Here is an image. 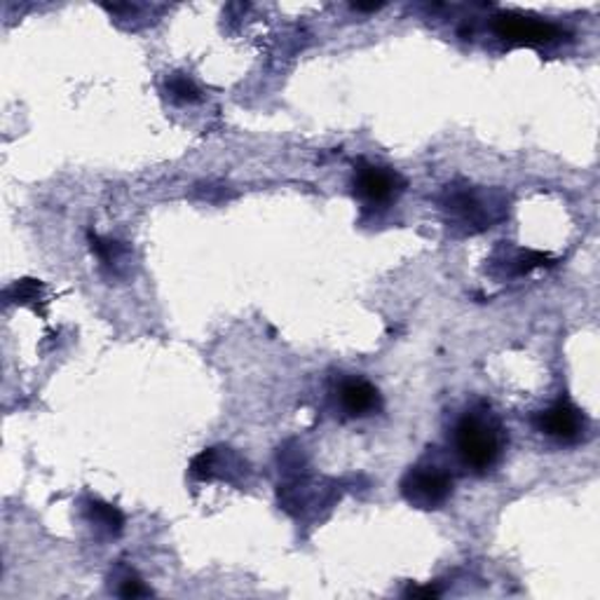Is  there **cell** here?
Wrapping results in <instances>:
<instances>
[{
	"mask_svg": "<svg viewBox=\"0 0 600 600\" xmlns=\"http://www.w3.org/2000/svg\"><path fill=\"white\" fill-rule=\"evenodd\" d=\"M507 448V429L502 420L488 407L464 411L453 429V450L464 470L484 476L498 467Z\"/></svg>",
	"mask_w": 600,
	"mask_h": 600,
	"instance_id": "obj_1",
	"label": "cell"
},
{
	"mask_svg": "<svg viewBox=\"0 0 600 600\" xmlns=\"http://www.w3.org/2000/svg\"><path fill=\"white\" fill-rule=\"evenodd\" d=\"M455 490V478L446 464L425 458L401 476L399 492L413 509L420 512H437Z\"/></svg>",
	"mask_w": 600,
	"mask_h": 600,
	"instance_id": "obj_2",
	"label": "cell"
},
{
	"mask_svg": "<svg viewBox=\"0 0 600 600\" xmlns=\"http://www.w3.org/2000/svg\"><path fill=\"white\" fill-rule=\"evenodd\" d=\"M352 188L354 198L364 207L383 209L399 200V195L407 190V178L397 170L385 167V164H371L362 160L354 167Z\"/></svg>",
	"mask_w": 600,
	"mask_h": 600,
	"instance_id": "obj_3",
	"label": "cell"
},
{
	"mask_svg": "<svg viewBox=\"0 0 600 600\" xmlns=\"http://www.w3.org/2000/svg\"><path fill=\"white\" fill-rule=\"evenodd\" d=\"M492 28L504 42L525 45V48H547V45L559 42L565 36L561 26L521 12L498 14L492 22Z\"/></svg>",
	"mask_w": 600,
	"mask_h": 600,
	"instance_id": "obj_4",
	"label": "cell"
},
{
	"mask_svg": "<svg viewBox=\"0 0 600 600\" xmlns=\"http://www.w3.org/2000/svg\"><path fill=\"white\" fill-rule=\"evenodd\" d=\"M443 209L448 212V216L453 218L455 223L464 225L470 233H478L490 228L492 221H498L502 216L498 204H488L486 207V198L478 190H474L472 186H448L443 192L441 200Z\"/></svg>",
	"mask_w": 600,
	"mask_h": 600,
	"instance_id": "obj_5",
	"label": "cell"
},
{
	"mask_svg": "<svg viewBox=\"0 0 600 600\" xmlns=\"http://www.w3.org/2000/svg\"><path fill=\"white\" fill-rule=\"evenodd\" d=\"M535 427L559 443H579L589 432V420L573 401H557L535 415Z\"/></svg>",
	"mask_w": 600,
	"mask_h": 600,
	"instance_id": "obj_6",
	"label": "cell"
},
{
	"mask_svg": "<svg viewBox=\"0 0 600 600\" xmlns=\"http://www.w3.org/2000/svg\"><path fill=\"white\" fill-rule=\"evenodd\" d=\"M249 474V462L237 455L233 448H207L190 462V476L198 482H228L239 484V478Z\"/></svg>",
	"mask_w": 600,
	"mask_h": 600,
	"instance_id": "obj_7",
	"label": "cell"
},
{
	"mask_svg": "<svg viewBox=\"0 0 600 600\" xmlns=\"http://www.w3.org/2000/svg\"><path fill=\"white\" fill-rule=\"evenodd\" d=\"M338 407L348 417H368L383 409L380 389L364 378H345L338 385Z\"/></svg>",
	"mask_w": 600,
	"mask_h": 600,
	"instance_id": "obj_8",
	"label": "cell"
},
{
	"mask_svg": "<svg viewBox=\"0 0 600 600\" xmlns=\"http://www.w3.org/2000/svg\"><path fill=\"white\" fill-rule=\"evenodd\" d=\"M87 523L92 525L95 533L101 537H120L125 530V514L115 504H109L97 498H89L83 504Z\"/></svg>",
	"mask_w": 600,
	"mask_h": 600,
	"instance_id": "obj_9",
	"label": "cell"
},
{
	"mask_svg": "<svg viewBox=\"0 0 600 600\" xmlns=\"http://www.w3.org/2000/svg\"><path fill=\"white\" fill-rule=\"evenodd\" d=\"M167 92L176 103H195L200 101V87L195 85L186 73H172L167 78Z\"/></svg>",
	"mask_w": 600,
	"mask_h": 600,
	"instance_id": "obj_10",
	"label": "cell"
},
{
	"mask_svg": "<svg viewBox=\"0 0 600 600\" xmlns=\"http://www.w3.org/2000/svg\"><path fill=\"white\" fill-rule=\"evenodd\" d=\"M551 261H553V259L549 257V253L525 249V251L514 253V257L509 259L507 267H509V273H512V275H528L530 270H535V267L551 265Z\"/></svg>",
	"mask_w": 600,
	"mask_h": 600,
	"instance_id": "obj_11",
	"label": "cell"
},
{
	"mask_svg": "<svg viewBox=\"0 0 600 600\" xmlns=\"http://www.w3.org/2000/svg\"><path fill=\"white\" fill-rule=\"evenodd\" d=\"M42 289H45L42 282H38V279H22V282L12 284V287L5 291V298L10 300V303L32 305L34 300H40Z\"/></svg>",
	"mask_w": 600,
	"mask_h": 600,
	"instance_id": "obj_12",
	"label": "cell"
},
{
	"mask_svg": "<svg viewBox=\"0 0 600 600\" xmlns=\"http://www.w3.org/2000/svg\"><path fill=\"white\" fill-rule=\"evenodd\" d=\"M153 591H150L143 579L137 577L134 573H125L123 579H120V589H117V596L123 598H143V596H150Z\"/></svg>",
	"mask_w": 600,
	"mask_h": 600,
	"instance_id": "obj_13",
	"label": "cell"
},
{
	"mask_svg": "<svg viewBox=\"0 0 600 600\" xmlns=\"http://www.w3.org/2000/svg\"><path fill=\"white\" fill-rule=\"evenodd\" d=\"M441 591L434 589V587H411L407 591V596H413V598H437Z\"/></svg>",
	"mask_w": 600,
	"mask_h": 600,
	"instance_id": "obj_14",
	"label": "cell"
},
{
	"mask_svg": "<svg viewBox=\"0 0 600 600\" xmlns=\"http://www.w3.org/2000/svg\"><path fill=\"white\" fill-rule=\"evenodd\" d=\"M383 8H385V3H352V10H357V12H378Z\"/></svg>",
	"mask_w": 600,
	"mask_h": 600,
	"instance_id": "obj_15",
	"label": "cell"
}]
</instances>
